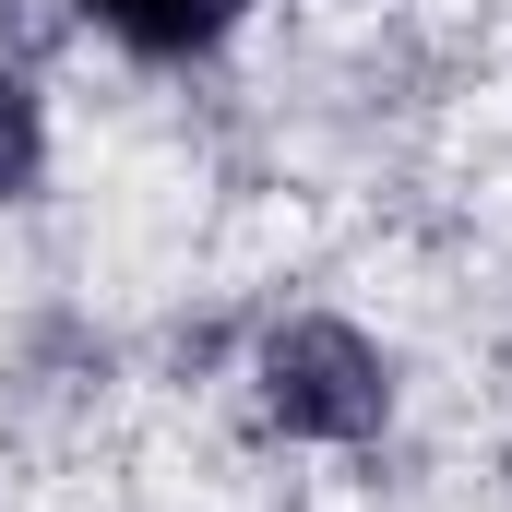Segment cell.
<instances>
[{"instance_id": "cell-2", "label": "cell", "mask_w": 512, "mask_h": 512, "mask_svg": "<svg viewBox=\"0 0 512 512\" xmlns=\"http://www.w3.org/2000/svg\"><path fill=\"white\" fill-rule=\"evenodd\" d=\"M84 12L120 36L131 60H191V48H215L239 24V0H84Z\"/></svg>"}, {"instance_id": "cell-3", "label": "cell", "mask_w": 512, "mask_h": 512, "mask_svg": "<svg viewBox=\"0 0 512 512\" xmlns=\"http://www.w3.org/2000/svg\"><path fill=\"white\" fill-rule=\"evenodd\" d=\"M36 167H48V120H36V84H24V72H0V203H24V191H36Z\"/></svg>"}, {"instance_id": "cell-1", "label": "cell", "mask_w": 512, "mask_h": 512, "mask_svg": "<svg viewBox=\"0 0 512 512\" xmlns=\"http://www.w3.org/2000/svg\"><path fill=\"white\" fill-rule=\"evenodd\" d=\"M393 405V370L358 322H286L262 346V417L286 441H370Z\"/></svg>"}]
</instances>
